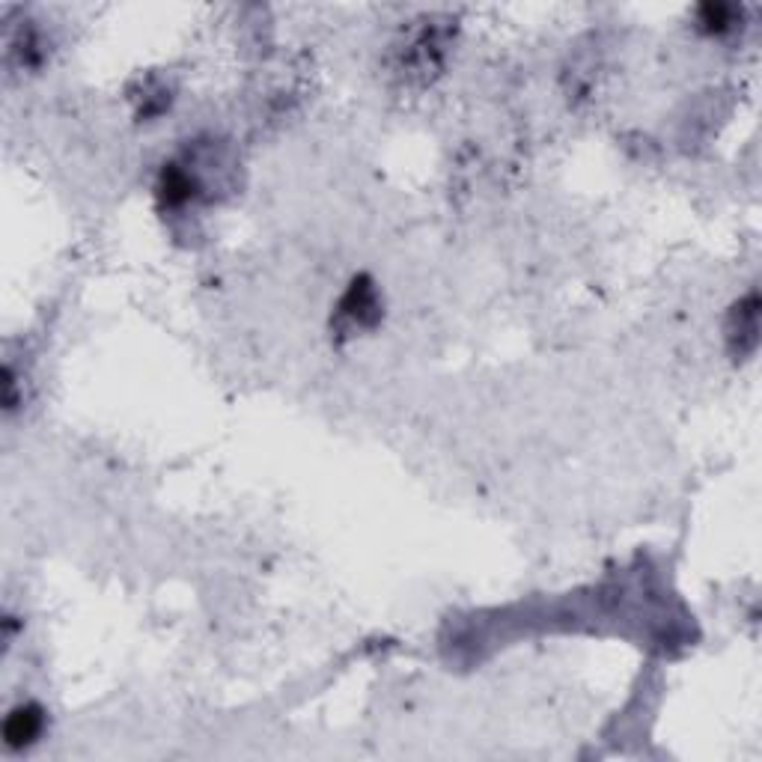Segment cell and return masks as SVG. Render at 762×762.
Segmentation results:
<instances>
[{"label": "cell", "mask_w": 762, "mask_h": 762, "mask_svg": "<svg viewBox=\"0 0 762 762\" xmlns=\"http://www.w3.org/2000/svg\"><path fill=\"white\" fill-rule=\"evenodd\" d=\"M39 733H42V712L36 706H18L3 724V739L9 748L30 745Z\"/></svg>", "instance_id": "6da1fadb"}]
</instances>
